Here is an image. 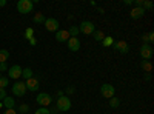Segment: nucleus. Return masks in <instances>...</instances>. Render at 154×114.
<instances>
[{
	"instance_id": "obj_7",
	"label": "nucleus",
	"mask_w": 154,
	"mask_h": 114,
	"mask_svg": "<svg viewBox=\"0 0 154 114\" xmlns=\"http://www.w3.org/2000/svg\"><path fill=\"white\" fill-rule=\"evenodd\" d=\"M140 57H142L143 60H149L152 57V46L148 45V43H143L142 46H140Z\"/></svg>"
},
{
	"instance_id": "obj_21",
	"label": "nucleus",
	"mask_w": 154,
	"mask_h": 114,
	"mask_svg": "<svg viewBox=\"0 0 154 114\" xmlns=\"http://www.w3.org/2000/svg\"><path fill=\"white\" fill-rule=\"evenodd\" d=\"M22 77L23 79H31L32 77V69L31 68H25V69H22Z\"/></svg>"
},
{
	"instance_id": "obj_35",
	"label": "nucleus",
	"mask_w": 154,
	"mask_h": 114,
	"mask_svg": "<svg viewBox=\"0 0 154 114\" xmlns=\"http://www.w3.org/2000/svg\"><path fill=\"white\" fill-rule=\"evenodd\" d=\"M5 5H6V0H0V8L5 6Z\"/></svg>"
},
{
	"instance_id": "obj_17",
	"label": "nucleus",
	"mask_w": 154,
	"mask_h": 114,
	"mask_svg": "<svg viewBox=\"0 0 154 114\" xmlns=\"http://www.w3.org/2000/svg\"><path fill=\"white\" fill-rule=\"evenodd\" d=\"M91 35L94 37V40H96V42H102V40L105 39V34H103V31H100V29H96Z\"/></svg>"
},
{
	"instance_id": "obj_20",
	"label": "nucleus",
	"mask_w": 154,
	"mask_h": 114,
	"mask_svg": "<svg viewBox=\"0 0 154 114\" xmlns=\"http://www.w3.org/2000/svg\"><path fill=\"white\" fill-rule=\"evenodd\" d=\"M152 40H154V32H148V34H143L142 35V42L143 43H148L149 45Z\"/></svg>"
},
{
	"instance_id": "obj_29",
	"label": "nucleus",
	"mask_w": 154,
	"mask_h": 114,
	"mask_svg": "<svg viewBox=\"0 0 154 114\" xmlns=\"http://www.w3.org/2000/svg\"><path fill=\"white\" fill-rule=\"evenodd\" d=\"M20 111H22V114H25V112H26L28 109H29V106L26 105V103H23V105H20V108H19Z\"/></svg>"
},
{
	"instance_id": "obj_5",
	"label": "nucleus",
	"mask_w": 154,
	"mask_h": 114,
	"mask_svg": "<svg viewBox=\"0 0 154 114\" xmlns=\"http://www.w3.org/2000/svg\"><path fill=\"white\" fill-rule=\"evenodd\" d=\"M26 85H25V82H16L14 85H12V94L17 96V97H23L25 94H26Z\"/></svg>"
},
{
	"instance_id": "obj_15",
	"label": "nucleus",
	"mask_w": 154,
	"mask_h": 114,
	"mask_svg": "<svg viewBox=\"0 0 154 114\" xmlns=\"http://www.w3.org/2000/svg\"><path fill=\"white\" fill-rule=\"evenodd\" d=\"M3 106L6 108V109H14V106H16V100L12 99V97H5L3 99Z\"/></svg>"
},
{
	"instance_id": "obj_12",
	"label": "nucleus",
	"mask_w": 154,
	"mask_h": 114,
	"mask_svg": "<svg viewBox=\"0 0 154 114\" xmlns=\"http://www.w3.org/2000/svg\"><path fill=\"white\" fill-rule=\"evenodd\" d=\"M8 72H9V79H19V77H22V68L19 65H12L8 69Z\"/></svg>"
},
{
	"instance_id": "obj_19",
	"label": "nucleus",
	"mask_w": 154,
	"mask_h": 114,
	"mask_svg": "<svg viewBox=\"0 0 154 114\" xmlns=\"http://www.w3.org/2000/svg\"><path fill=\"white\" fill-rule=\"evenodd\" d=\"M140 66H142V69H143V71H146V74H149V72H151V69H152V65H151V63H149L148 60H142Z\"/></svg>"
},
{
	"instance_id": "obj_32",
	"label": "nucleus",
	"mask_w": 154,
	"mask_h": 114,
	"mask_svg": "<svg viewBox=\"0 0 154 114\" xmlns=\"http://www.w3.org/2000/svg\"><path fill=\"white\" fill-rule=\"evenodd\" d=\"M6 69H8L6 63H0V71H6Z\"/></svg>"
},
{
	"instance_id": "obj_25",
	"label": "nucleus",
	"mask_w": 154,
	"mask_h": 114,
	"mask_svg": "<svg viewBox=\"0 0 154 114\" xmlns=\"http://www.w3.org/2000/svg\"><path fill=\"white\" fill-rule=\"evenodd\" d=\"M8 85H9V79L8 77H3V75H0V88H3V90H5Z\"/></svg>"
},
{
	"instance_id": "obj_18",
	"label": "nucleus",
	"mask_w": 154,
	"mask_h": 114,
	"mask_svg": "<svg viewBox=\"0 0 154 114\" xmlns=\"http://www.w3.org/2000/svg\"><path fill=\"white\" fill-rule=\"evenodd\" d=\"M9 59V51L8 49H0V63H6Z\"/></svg>"
},
{
	"instance_id": "obj_38",
	"label": "nucleus",
	"mask_w": 154,
	"mask_h": 114,
	"mask_svg": "<svg viewBox=\"0 0 154 114\" xmlns=\"http://www.w3.org/2000/svg\"><path fill=\"white\" fill-rule=\"evenodd\" d=\"M25 114H28V112H25Z\"/></svg>"
},
{
	"instance_id": "obj_11",
	"label": "nucleus",
	"mask_w": 154,
	"mask_h": 114,
	"mask_svg": "<svg viewBox=\"0 0 154 114\" xmlns=\"http://www.w3.org/2000/svg\"><path fill=\"white\" fill-rule=\"evenodd\" d=\"M145 12H146V11H145L143 8H137V6H136V8H133V9H131L130 16H131V19H133V20H139V19H142V17L145 16Z\"/></svg>"
},
{
	"instance_id": "obj_9",
	"label": "nucleus",
	"mask_w": 154,
	"mask_h": 114,
	"mask_svg": "<svg viewBox=\"0 0 154 114\" xmlns=\"http://www.w3.org/2000/svg\"><path fill=\"white\" fill-rule=\"evenodd\" d=\"M114 49H117L120 54H128L130 53V45H128L125 40H119V42H114L112 43Z\"/></svg>"
},
{
	"instance_id": "obj_22",
	"label": "nucleus",
	"mask_w": 154,
	"mask_h": 114,
	"mask_svg": "<svg viewBox=\"0 0 154 114\" xmlns=\"http://www.w3.org/2000/svg\"><path fill=\"white\" fill-rule=\"evenodd\" d=\"M109 106H111V108H119V106H120V99L111 97V99H109Z\"/></svg>"
},
{
	"instance_id": "obj_1",
	"label": "nucleus",
	"mask_w": 154,
	"mask_h": 114,
	"mask_svg": "<svg viewBox=\"0 0 154 114\" xmlns=\"http://www.w3.org/2000/svg\"><path fill=\"white\" fill-rule=\"evenodd\" d=\"M56 108H57L59 111H69V109H71V99H69L68 96L57 97Z\"/></svg>"
},
{
	"instance_id": "obj_10",
	"label": "nucleus",
	"mask_w": 154,
	"mask_h": 114,
	"mask_svg": "<svg viewBox=\"0 0 154 114\" xmlns=\"http://www.w3.org/2000/svg\"><path fill=\"white\" fill-rule=\"evenodd\" d=\"M68 48L71 49V51L72 53H77V51H79V49H80V40H79V37H69V39H68Z\"/></svg>"
},
{
	"instance_id": "obj_16",
	"label": "nucleus",
	"mask_w": 154,
	"mask_h": 114,
	"mask_svg": "<svg viewBox=\"0 0 154 114\" xmlns=\"http://www.w3.org/2000/svg\"><path fill=\"white\" fill-rule=\"evenodd\" d=\"M45 16L42 14V12H35V16H34V19H32V22L35 23V25H43L45 23Z\"/></svg>"
},
{
	"instance_id": "obj_33",
	"label": "nucleus",
	"mask_w": 154,
	"mask_h": 114,
	"mask_svg": "<svg viewBox=\"0 0 154 114\" xmlns=\"http://www.w3.org/2000/svg\"><path fill=\"white\" fill-rule=\"evenodd\" d=\"M3 114H17V111H14V109H5Z\"/></svg>"
},
{
	"instance_id": "obj_2",
	"label": "nucleus",
	"mask_w": 154,
	"mask_h": 114,
	"mask_svg": "<svg viewBox=\"0 0 154 114\" xmlns=\"http://www.w3.org/2000/svg\"><path fill=\"white\" fill-rule=\"evenodd\" d=\"M32 9H34V3L31 0H19L17 2V11L20 14H28Z\"/></svg>"
},
{
	"instance_id": "obj_4",
	"label": "nucleus",
	"mask_w": 154,
	"mask_h": 114,
	"mask_svg": "<svg viewBox=\"0 0 154 114\" xmlns=\"http://www.w3.org/2000/svg\"><path fill=\"white\" fill-rule=\"evenodd\" d=\"M100 94L103 96L105 99H111L116 94V88L111 83H103V85L100 86Z\"/></svg>"
},
{
	"instance_id": "obj_3",
	"label": "nucleus",
	"mask_w": 154,
	"mask_h": 114,
	"mask_svg": "<svg viewBox=\"0 0 154 114\" xmlns=\"http://www.w3.org/2000/svg\"><path fill=\"white\" fill-rule=\"evenodd\" d=\"M94 31H96V25L93 22H89V20H83L80 23V26H79V32L86 34V35H91Z\"/></svg>"
},
{
	"instance_id": "obj_28",
	"label": "nucleus",
	"mask_w": 154,
	"mask_h": 114,
	"mask_svg": "<svg viewBox=\"0 0 154 114\" xmlns=\"http://www.w3.org/2000/svg\"><path fill=\"white\" fill-rule=\"evenodd\" d=\"M34 114H51V111H49L46 106H42V108H38Z\"/></svg>"
},
{
	"instance_id": "obj_24",
	"label": "nucleus",
	"mask_w": 154,
	"mask_h": 114,
	"mask_svg": "<svg viewBox=\"0 0 154 114\" xmlns=\"http://www.w3.org/2000/svg\"><path fill=\"white\" fill-rule=\"evenodd\" d=\"M112 43H114V39H112V37H109V35H108V37L105 35V39H103V40H102V45H103L105 48H108V46H111Z\"/></svg>"
},
{
	"instance_id": "obj_27",
	"label": "nucleus",
	"mask_w": 154,
	"mask_h": 114,
	"mask_svg": "<svg viewBox=\"0 0 154 114\" xmlns=\"http://www.w3.org/2000/svg\"><path fill=\"white\" fill-rule=\"evenodd\" d=\"M34 37V29L32 28H26V31H25V39H32Z\"/></svg>"
},
{
	"instance_id": "obj_23",
	"label": "nucleus",
	"mask_w": 154,
	"mask_h": 114,
	"mask_svg": "<svg viewBox=\"0 0 154 114\" xmlns=\"http://www.w3.org/2000/svg\"><path fill=\"white\" fill-rule=\"evenodd\" d=\"M69 37H77L80 32H79V26H75V25H71V28H69Z\"/></svg>"
},
{
	"instance_id": "obj_26",
	"label": "nucleus",
	"mask_w": 154,
	"mask_h": 114,
	"mask_svg": "<svg viewBox=\"0 0 154 114\" xmlns=\"http://www.w3.org/2000/svg\"><path fill=\"white\" fill-rule=\"evenodd\" d=\"M152 2H149V0H143V3H142V8L145 9V11H151L152 9Z\"/></svg>"
},
{
	"instance_id": "obj_13",
	"label": "nucleus",
	"mask_w": 154,
	"mask_h": 114,
	"mask_svg": "<svg viewBox=\"0 0 154 114\" xmlns=\"http://www.w3.org/2000/svg\"><path fill=\"white\" fill-rule=\"evenodd\" d=\"M25 85H26V90L28 91H37L38 88H40V85H38V80L37 79H34V77H31V79H28L26 82H25Z\"/></svg>"
},
{
	"instance_id": "obj_8",
	"label": "nucleus",
	"mask_w": 154,
	"mask_h": 114,
	"mask_svg": "<svg viewBox=\"0 0 154 114\" xmlns=\"http://www.w3.org/2000/svg\"><path fill=\"white\" fill-rule=\"evenodd\" d=\"M37 103L38 105H42V106H48V105H51V102H53V97H51L49 94H46V93H40V94H37Z\"/></svg>"
},
{
	"instance_id": "obj_6",
	"label": "nucleus",
	"mask_w": 154,
	"mask_h": 114,
	"mask_svg": "<svg viewBox=\"0 0 154 114\" xmlns=\"http://www.w3.org/2000/svg\"><path fill=\"white\" fill-rule=\"evenodd\" d=\"M43 25H45L46 31H49V32H57V31H59V20H57V19H54V17L46 19Z\"/></svg>"
},
{
	"instance_id": "obj_30",
	"label": "nucleus",
	"mask_w": 154,
	"mask_h": 114,
	"mask_svg": "<svg viewBox=\"0 0 154 114\" xmlns=\"http://www.w3.org/2000/svg\"><path fill=\"white\" fill-rule=\"evenodd\" d=\"M65 93H66V94H74V93H75V88H74V86H68L66 90H65Z\"/></svg>"
},
{
	"instance_id": "obj_36",
	"label": "nucleus",
	"mask_w": 154,
	"mask_h": 114,
	"mask_svg": "<svg viewBox=\"0 0 154 114\" xmlns=\"http://www.w3.org/2000/svg\"><path fill=\"white\" fill-rule=\"evenodd\" d=\"M145 80H146V82L151 80V74H146V75H145Z\"/></svg>"
},
{
	"instance_id": "obj_34",
	"label": "nucleus",
	"mask_w": 154,
	"mask_h": 114,
	"mask_svg": "<svg viewBox=\"0 0 154 114\" xmlns=\"http://www.w3.org/2000/svg\"><path fill=\"white\" fill-rule=\"evenodd\" d=\"M29 45H32V46H35V45H37V40L34 39V37H32V39H29Z\"/></svg>"
},
{
	"instance_id": "obj_31",
	"label": "nucleus",
	"mask_w": 154,
	"mask_h": 114,
	"mask_svg": "<svg viewBox=\"0 0 154 114\" xmlns=\"http://www.w3.org/2000/svg\"><path fill=\"white\" fill-rule=\"evenodd\" d=\"M6 97V91L3 90V88H0V100H3Z\"/></svg>"
},
{
	"instance_id": "obj_14",
	"label": "nucleus",
	"mask_w": 154,
	"mask_h": 114,
	"mask_svg": "<svg viewBox=\"0 0 154 114\" xmlns=\"http://www.w3.org/2000/svg\"><path fill=\"white\" fill-rule=\"evenodd\" d=\"M68 39H69V32H68V31L59 29V31L56 32V40H57V42L63 43V42H68Z\"/></svg>"
},
{
	"instance_id": "obj_37",
	"label": "nucleus",
	"mask_w": 154,
	"mask_h": 114,
	"mask_svg": "<svg viewBox=\"0 0 154 114\" xmlns=\"http://www.w3.org/2000/svg\"><path fill=\"white\" fill-rule=\"evenodd\" d=\"M63 96V91H57V97H62Z\"/></svg>"
}]
</instances>
